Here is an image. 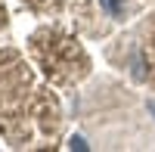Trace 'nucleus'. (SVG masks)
<instances>
[{"label":"nucleus","mask_w":155,"mask_h":152,"mask_svg":"<svg viewBox=\"0 0 155 152\" xmlns=\"http://www.w3.org/2000/svg\"><path fill=\"white\" fill-rule=\"evenodd\" d=\"M28 93H31L28 65L16 53L3 50L0 53V121H3L0 131L9 140H16L12 127H22V112H25V103H28Z\"/></svg>","instance_id":"f03ea898"},{"label":"nucleus","mask_w":155,"mask_h":152,"mask_svg":"<svg viewBox=\"0 0 155 152\" xmlns=\"http://www.w3.org/2000/svg\"><path fill=\"white\" fill-rule=\"evenodd\" d=\"M0 28H6V12H3V3H0Z\"/></svg>","instance_id":"7ed1b4c3"},{"label":"nucleus","mask_w":155,"mask_h":152,"mask_svg":"<svg viewBox=\"0 0 155 152\" xmlns=\"http://www.w3.org/2000/svg\"><path fill=\"white\" fill-rule=\"evenodd\" d=\"M31 56L47 71V78L62 87L78 84L90 71V59L78 47V41H71V37L59 34V31H50V28H41L31 37Z\"/></svg>","instance_id":"f257e3e1"}]
</instances>
